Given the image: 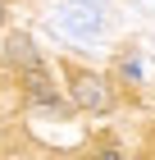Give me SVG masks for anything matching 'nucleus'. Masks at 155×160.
<instances>
[{
	"instance_id": "1",
	"label": "nucleus",
	"mask_w": 155,
	"mask_h": 160,
	"mask_svg": "<svg viewBox=\"0 0 155 160\" xmlns=\"http://www.w3.org/2000/svg\"><path fill=\"white\" fill-rule=\"evenodd\" d=\"M50 23L69 41H96V32L105 28V9H100V0H64L50 14Z\"/></svg>"
},
{
	"instance_id": "4",
	"label": "nucleus",
	"mask_w": 155,
	"mask_h": 160,
	"mask_svg": "<svg viewBox=\"0 0 155 160\" xmlns=\"http://www.w3.org/2000/svg\"><path fill=\"white\" fill-rule=\"evenodd\" d=\"M9 60H14V64H27V69H32V64H36L32 41H27V37H9Z\"/></svg>"
},
{
	"instance_id": "6",
	"label": "nucleus",
	"mask_w": 155,
	"mask_h": 160,
	"mask_svg": "<svg viewBox=\"0 0 155 160\" xmlns=\"http://www.w3.org/2000/svg\"><path fill=\"white\" fill-rule=\"evenodd\" d=\"M137 5H146V9H155V0H137Z\"/></svg>"
},
{
	"instance_id": "3",
	"label": "nucleus",
	"mask_w": 155,
	"mask_h": 160,
	"mask_svg": "<svg viewBox=\"0 0 155 160\" xmlns=\"http://www.w3.org/2000/svg\"><path fill=\"white\" fill-rule=\"evenodd\" d=\"M23 92L36 101V105H60V96H55V82L46 78V69H41V64L23 69Z\"/></svg>"
},
{
	"instance_id": "5",
	"label": "nucleus",
	"mask_w": 155,
	"mask_h": 160,
	"mask_svg": "<svg viewBox=\"0 0 155 160\" xmlns=\"http://www.w3.org/2000/svg\"><path fill=\"white\" fill-rule=\"evenodd\" d=\"M119 73L128 78V82H142V78H146V73H142V60H137V55H132V60H123V64H119Z\"/></svg>"
},
{
	"instance_id": "7",
	"label": "nucleus",
	"mask_w": 155,
	"mask_h": 160,
	"mask_svg": "<svg viewBox=\"0 0 155 160\" xmlns=\"http://www.w3.org/2000/svg\"><path fill=\"white\" fill-rule=\"evenodd\" d=\"M96 160H119V156H96Z\"/></svg>"
},
{
	"instance_id": "2",
	"label": "nucleus",
	"mask_w": 155,
	"mask_h": 160,
	"mask_svg": "<svg viewBox=\"0 0 155 160\" xmlns=\"http://www.w3.org/2000/svg\"><path fill=\"white\" fill-rule=\"evenodd\" d=\"M73 105H82V110H109V87H105V78L78 69V73H73Z\"/></svg>"
}]
</instances>
